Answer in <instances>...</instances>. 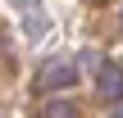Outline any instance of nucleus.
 Segmentation results:
<instances>
[{"mask_svg": "<svg viewBox=\"0 0 123 118\" xmlns=\"http://www.w3.org/2000/svg\"><path fill=\"white\" fill-rule=\"evenodd\" d=\"M73 77H78L73 64H50V68L41 73V86H46V91H64V86H73Z\"/></svg>", "mask_w": 123, "mask_h": 118, "instance_id": "1", "label": "nucleus"}, {"mask_svg": "<svg viewBox=\"0 0 123 118\" xmlns=\"http://www.w3.org/2000/svg\"><path fill=\"white\" fill-rule=\"evenodd\" d=\"M100 91L105 96H123V68H114V64L100 68Z\"/></svg>", "mask_w": 123, "mask_h": 118, "instance_id": "2", "label": "nucleus"}, {"mask_svg": "<svg viewBox=\"0 0 123 118\" xmlns=\"http://www.w3.org/2000/svg\"><path fill=\"white\" fill-rule=\"evenodd\" d=\"M46 118H73V105H46Z\"/></svg>", "mask_w": 123, "mask_h": 118, "instance_id": "3", "label": "nucleus"}, {"mask_svg": "<svg viewBox=\"0 0 123 118\" xmlns=\"http://www.w3.org/2000/svg\"><path fill=\"white\" fill-rule=\"evenodd\" d=\"M114 118H123V109H119V114H114Z\"/></svg>", "mask_w": 123, "mask_h": 118, "instance_id": "4", "label": "nucleus"}]
</instances>
